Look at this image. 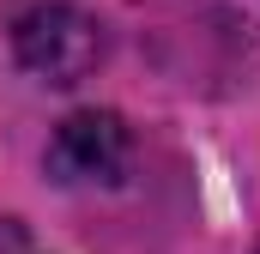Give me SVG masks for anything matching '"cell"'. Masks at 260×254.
I'll list each match as a JSON object with an SVG mask.
<instances>
[{
    "label": "cell",
    "mask_w": 260,
    "mask_h": 254,
    "mask_svg": "<svg viewBox=\"0 0 260 254\" xmlns=\"http://www.w3.org/2000/svg\"><path fill=\"white\" fill-rule=\"evenodd\" d=\"M12 49H18V61L30 67L37 79L79 85V79H91V67L103 61V30L79 6H61L55 0V6H30L12 24Z\"/></svg>",
    "instance_id": "obj_1"
},
{
    "label": "cell",
    "mask_w": 260,
    "mask_h": 254,
    "mask_svg": "<svg viewBox=\"0 0 260 254\" xmlns=\"http://www.w3.org/2000/svg\"><path fill=\"white\" fill-rule=\"evenodd\" d=\"M133 157V139L121 115L109 109H85V115H67L61 133L49 139V170L55 182H121Z\"/></svg>",
    "instance_id": "obj_2"
}]
</instances>
